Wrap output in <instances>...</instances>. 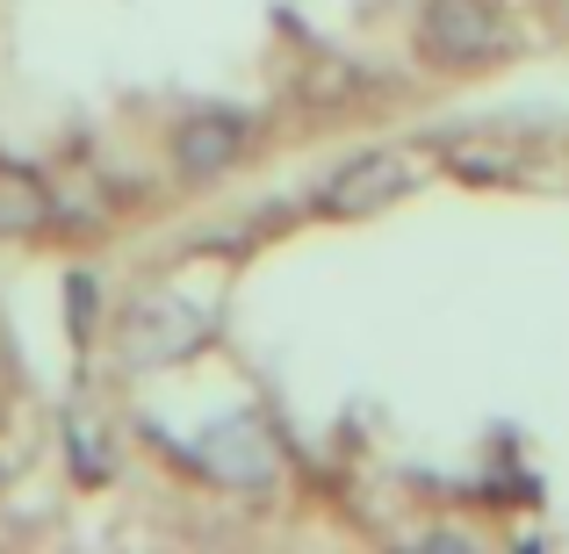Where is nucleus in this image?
<instances>
[{
    "label": "nucleus",
    "instance_id": "nucleus-1",
    "mask_svg": "<svg viewBox=\"0 0 569 554\" xmlns=\"http://www.w3.org/2000/svg\"><path fill=\"white\" fill-rule=\"evenodd\" d=\"M116 346H123L130 367H173V361H188L194 346H209V310L181 289H152L123 310Z\"/></svg>",
    "mask_w": 569,
    "mask_h": 554
},
{
    "label": "nucleus",
    "instance_id": "nucleus-2",
    "mask_svg": "<svg viewBox=\"0 0 569 554\" xmlns=\"http://www.w3.org/2000/svg\"><path fill=\"white\" fill-rule=\"evenodd\" d=\"M194 461H202V475H209V483H223V490H274V475H281L274 432H267L252 411L217 417V425L194 440Z\"/></svg>",
    "mask_w": 569,
    "mask_h": 554
},
{
    "label": "nucleus",
    "instance_id": "nucleus-3",
    "mask_svg": "<svg viewBox=\"0 0 569 554\" xmlns=\"http://www.w3.org/2000/svg\"><path fill=\"white\" fill-rule=\"evenodd\" d=\"M418 37L440 66H483L505 43V0H426Z\"/></svg>",
    "mask_w": 569,
    "mask_h": 554
},
{
    "label": "nucleus",
    "instance_id": "nucleus-4",
    "mask_svg": "<svg viewBox=\"0 0 569 554\" xmlns=\"http://www.w3.org/2000/svg\"><path fill=\"white\" fill-rule=\"evenodd\" d=\"M411 188H418V167L403 152H361L325 181V209H332V216H376V209H389Z\"/></svg>",
    "mask_w": 569,
    "mask_h": 554
},
{
    "label": "nucleus",
    "instance_id": "nucleus-5",
    "mask_svg": "<svg viewBox=\"0 0 569 554\" xmlns=\"http://www.w3.org/2000/svg\"><path fill=\"white\" fill-rule=\"evenodd\" d=\"M238 144H246V123L238 115H188L181 138H173V159H181V173H223L238 159Z\"/></svg>",
    "mask_w": 569,
    "mask_h": 554
},
{
    "label": "nucleus",
    "instance_id": "nucleus-6",
    "mask_svg": "<svg viewBox=\"0 0 569 554\" xmlns=\"http://www.w3.org/2000/svg\"><path fill=\"white\" fill-rule=\"evenodd\" d=\"M51 223V188L22 167H0V238H29Z\"/></svg>",
    "mask_w": 569,
    "mask_h": 554
},
{
    "label": "nucleus",
    "instance_id": "nucleus-7",
    "mask_svg": "<svg viewBox=\"0 0 569 554\" xmlns=\"http://www.w3.org/2000/svg\"><path fill=\"white\" fill-rule=\"evenodd\" d=\"M66 440H72V469H80L87 483H101V475L116 469V454L101 446V425H94V417H80V411H72V417H66Z\"/></svg>",
    "mask_w": 569,
    "mask_h": 554
}]
</instances>
